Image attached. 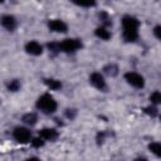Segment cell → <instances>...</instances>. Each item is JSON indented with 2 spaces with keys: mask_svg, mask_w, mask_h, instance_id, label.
<instances>
[{
  "mask_svg": "<svg viewBox=\"0 0 161 161\" xmlns=\"http://www.w3.org/2000/svg\"><path fill=\"white\" fill-rule=\"evenodd\" d=\"M123 38L126 42H135L138 35V20L131 15H126L122 19Z\"/></svg>",
  "mask_w": 161,
  "mask_h": 161,
  "instance_id": "1",
  "label": "cell"
},
{
  "mask_svg": "<svg viewBox=\"0 0 161 161\" xmlns=\"http://www.w3.org/2000/svg\"><path fill=\"white\" fill-rule=\"evenodd\" d=\"M36 107L38 109H40L43 113H47V114H50L53 113L55 109H57V102L54 101V98L45 93L43 96H40L36 101Z\"/></svg>",
  "mask_w": 161,
  "mask_h": 161,
  "instance_id": "2",
  "label": "cell"
},
{
  "mask_svg": "<svg viewBox=\"0 0 161 161\" xmlns=\"http://www.w3.org/2000/svg\"><path fill=\"white\" fill-rule=\"evenodd\" d=\"M80 47H82L80 40H78V39H72V38L64 39L62 43H59L60 50H63V52H65V53H73V52L78 50Z\"/></svg>",
  "mask_w": 161,
  "mask_h": 161,
  "instance_id": "3",
  "label": "cell"
},
{
  "mask_svg": "<svg viewBox=\"0 0 161 161\" xmlns=\"http://www.w3.org/2000/svg\"><path fill=\"white\" fill-rule=\"evenodd\" d=\"M125 79L127 80L128 84L136 87V88H142L145 86V80H143V77L138 73H135V72H128L125 74Z\"/></svg>",
  "mask_w": 161,
  "mask_h": 161,
  "instance_id": "4",
  "label": "cell"
},
{
  "mask_svg": "<svg viewBox=\"0 0 161 161\" xmlns=\"http://www.w3.org/2000/svg\"><path fill=\"white\" fill-rule=\"evenodd\" d=\"M13 136H14V138L18 142L26 143V142L30 141V136L31 135H30V131L28 128H25V127H16L14 130V132H13Z\"/></svg>",
  "mask_w": 161,
  "mask_h": 161,
  "instance_id": "5",
  "label": "cell"
},
{
  "mask_svg": "<svg viewBox=\"0 0 161 161\" xmlns=\"http://www.w3.org/2000/svg\"><path fill=\"white\" fill-rule=\"evenodd\" d=\"M48 26L52 31H55V33H65L67 31V24L59 19H54V20H50L48 23Z\"/></svg>",
  "mask_w": 161,
  "mask_h": 161,
  "instance_id": "6",
  "label": "cell"
},
{
  "mask_svg": "<svg viewBox=\"0 0 161 161\" xmlns=\"http://www.w3.org/2000/svg\"><path fill=\"white\" fill-rule=\"evenodd\" d=\"M89 82L98 89H104L106 88V82H104V78L101 73L96 72V73H92L91 77H89Z\"/></svg>",
  "mask_w": 161,
  "mask_h": 161,
  "instance_id": "7",
  "label": "cell"
},
{
  "mask_svg": "<svg viewBox=\"0 0 161 161\" xmlns=\"http://www.w3.org/2000/svg\"><path fill=\"white\" fill-rule=\"evenodd\" d=\"M25 50H26L29 54H31V55H39V54L43 53V47H42L38 42H34V40H33V42L26 43Z\"/></svg>",
  "mask_w": 161,
  "mask_h": 161,
  "instance_id": "8",
  "label": "cell"
},
{
  "mask_svg": "<svg viewBox=\"0 0 161 161\" xmlns=\"http://www.w3.org/2000/svg\"><path fill=\"white\" fill-rule=\"evenodd\" d=\"M0 23H1V25H3L5 29H8V30H10V31L14 30L15 26H16V20H15V18H14L13 15H4V16H1Z\"/></svg>",
  "mask_w": 161,
  "mask_h": 161,
  "instance_id": "9",
  "label": "cell"
},
{
  "mask_svg": "<svg viewBox=\"0 0 161 161\" xmlns=\"http://www.w3.org/2000/svg\"><path fill=\"white\" fill-rule=\"evenodd\" d=\"M39 136L40 138L43 140H49V141H53L58 137V132L54 130V128H43L39 131Z\"/></svg>",
  "mask_w": 161,
  "mask_h": 161,
  "instance_id": "10",
  "label": "cell"
},
{
  "mask_svg": "<svg viewBox=\"0 0 161 161\" xmlns=\"http://www.w3.org/2000/svg\"><path fill=\"white\" fill-rule=\"evenodd\" d=\"M96 35L103 40H108L111 38V33L104 28V26H99L96 29Z\"/></svg>",
  "mask_w": 161,
  "mask_h": 161,
  "instance_id": "11",
  "label": "cell"
},
{
  "mask_svg": "<svg viewBox=\"0 0 161 161\" xmlns=\"http://www.w3.org/2000/svg\"><path fill=\"white\" fill-rule=\"evenodd\" d=\"M23 121H24L26 125L33 126V125L36 123V114H35V113H26V114L23 116Z\"/></svg>",
  "mask_w": 161,
  "mask_h": 161,
  "instance_id": "12",
  "label": "cell"
},
{
  "mask_svg": "<svg viewBox=\"0 0 161 161\" xmlns=\"http://www.w3.org/2000/svg\"><path fill=\"white\" fill-rule=\"evenodd\" d=\"M44 82H45V84L50 88V89H59L60 87H62V83L59 82V80H57V79H44Z\"/></svg>",
  "mask_w": 161,
  "mask_h": 161,
  "instance_id": "13",
  "label": "cell"
},
{
  "mask_svg": "<svg viewBox=\"0 0 161 161\" xmlns=\"http://www.w3.org/2000/svg\"><path fill=\"white\" fill-rule=\"evenodd\" d=\"M148 148H150V151H151L153 155H156L157 157L161 155V145H160L158 142H152V143H150V145H148Z\"/></svg>",
  "mask_w": 161,
  "mask_h": 161,
  "instance_id": "14",
  "label": "cell"
},
{
  "mask_svg": "<svg viewBox=\"0 0 161 161\" xmlns=\"http://www.w3.org/2000/svg\"><path fill=\"white\" fill-rule=\"evenodd\" d=\"M150 101H151L153 104H158V103L161 102V93H160L158 91L153 92V93L150 96Z\"/></svg>",
  "mask_w": 161,
  "mask_h": 161,
  "instance_id": "15",
  "label": "cell"
},
{
  "mask_svg": "<svg viewBox=\"0 0 161 161\" xmlns=\"http://www.w3.org/2000/svg\"><path fill=\"white\" fill-rule=\"evenodd\" d=\"M8 88H9V91H11V92H16V91L20 88V82H19L18 79H14V80H11V82L8 84Z\"/></svg>",
  "mask_w": 161,
  "mask_h": 161,
  "instance_id": "16",
  "label": "cell"
},
{
  "mask_svg": "<svg viewBox=\"0 0 161 161\" xmlns=\"http://www.w3.org/2000/svg\"><path fill=\"white\" fill-rule=\"evenodd\" d=\"M145 112H146L147 114L152 116V117H155V116L157 114V109H156V107H153V106H151V107H146V108H145Z\"/></svg>",
  "mask_w": 161,
  "mask_h": 161,
  "instance_id": "17",
  "label": "cell"
},
{
  "mask_svg": "<svg viewBox=\"0 0 161 161\" xmlns=\"http://www.w3.org/2000/svg\"><path fill=\"white\" fill-rule=\"evenodd\" d=\"M31 145H33L34 147H42V146L44 145V141H43V138L38 137V138H34V140L31 141Z\"/></svg>",
  "mask_w": 161,
  "mask_h": 161,
  "instance_id": "18",
  "label": "cell"
},
{
  "mask_svg": "<svg viewBox=\"0 0 161 161\" xmlns=\"http://www.w3.org/2000/svg\"><path fill=\"white\" fill-rule=\"evenodd\" d=\"M77 5H79V6H94L96 5V3L94 1H74Z\"/></svg>",
  "mask_w": 161,
  "mask_h": 161,
  "instance_id": "19",
  "label": "cell"
},
{
  "mask_svg": "<svg viewBox=\"0 0 161 161\" xmlns=\"http://www.w3.org/2000/svg\"><path fill=\"white\" fill-rule=\"evenodd\" d=\"M48 48H49L52 52H59V50H60L59 43H50V44H48Z\"/></svg>",
  "mask_w": 161,
  "mask_h": 161,
  "instance_id": "20",
  "label": "cell"
},
{
  "mask_svg": "<svg viewBox=\"0 0 161 161\" xmlns=\"http://www.w3.org/2000/svg\"><path fill=\"white\" fill-rule=\"evenodd\" d=\"M65 114H67V117H68V118H73V117H74V114H75V111H74V109H67Z\"/></svg>",
  "mask_w": 161,
  "mask_h": 161,
  "instance_id": "21",
  "label": "cell"
},
{
  "mask_svg": "<svg viewBox=\"0 0 161 161\" xmlns=\"http://www.w3.org/2000/svg\"><path fill=\"white\" fill-rule=\"evenodd\" d=\"M160 29H161L160 26H156V28H155V35H156L157 38H160V36H161V35H160Z\"/></svg>",
  "mask_w": 161,
  "mask_h": 161,
  "instance_id": "22",
  "label": "cell"
},
{
  "mask_svg": "<svg viewBox=\"0 0 161 161\" xmlns=\"http://www.w3.org/2000/svg\"><path fill=\"white\" fill-rule=\"evenodd\" d=\"M25 161H42V160L38 158V157H30V158H26Z\"/></svg>",
  "mask_w": 161,
  "mask_h": 161,
  "instance_id": "23",
  "label": "cell"
},
{
  "mask_svg": "<svg viewBox=\"0 0 161 161\" xmlns=\"http://www.w3.org/2000/svg\"><path fill=\"white\" fill-rule=\"evenodd\" d=\"M135 161H147V160H146V158H143V157H137Z\"/></svg>",
  "mask_w": 161,
  "mask_h": 161,
  "instance_id": "24",
  "label": "cell"
}]
</instances>
